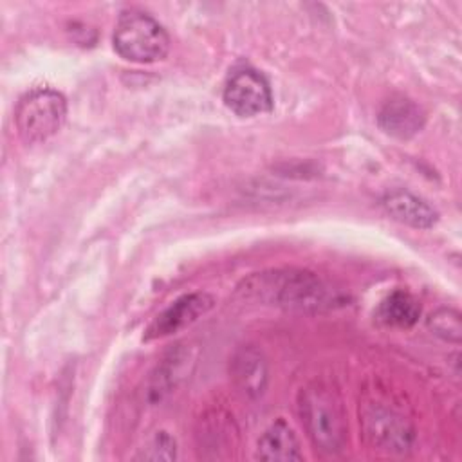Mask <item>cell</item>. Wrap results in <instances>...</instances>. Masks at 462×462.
Returning a JSON list of instances; mask_svg holds the SVG:
<instances>
[{"instance_id": "1", "label": "cell", "mask_w": 462, "mask_h": 462, "mask_svg": "<svg viewBox=\"0 0 462 462\" xmlns=\"http://www.w3.org/2000/svg\"><path fill=\"white\" fill-rule=\"evenodd\" d=\"M238 291L247 298L296 312H318L343 301L341 294L314 273L296 269L256 273L244 280Z\"/></svg>"}, {"instance_id": "2", "label": "cell", "mask_w": 462, "mask_h": 462, "mask_svg": "<svg viewBox=\"0 0 462 462\" xmlns=\"http://www.w3.org/2000/svg\"><path fill=\"white\" fill-rule=\"evenodd\" d=\"M298 411L310 442L327 455L343 451L346 422L334 392L321 384H310L300 392Z\"/></svg>"}, {"instance_id": "3", "label": "cell", "mask_w": 462, "mask_h": 462, "mask_svg": "<svg viewBox=\"0 0 462 462\" xmlns=\"http://www.w3.org/2000/svg\"><path fill=\"white\" fill-rule=\"evenodd\" d=\"M112 42L116 52L134 63L161 61L170 51V36L164 27L137 9L121 13Z\"/></svg>"}, {"instance_id": "4", "label": "cell", "mask_w": 462, "mask_h": 462, "mask_svg": "<svg viewBox=\"0 0 462 462\" xmlns=\"http://www.w3.org/2000/svg\"><path fill=\"white\" fill-rule=\"evenodd\" d=\"M67 117V101L63 94L52 88H34L16 105L14 123L18 135L29 143H42L52 137Z\"/></svg>"}, {"instance_id": "5", "label": "cell", "mask_w": 462, "mask_h": 462, "mask_svg": "<svg viewBox=\"0 0 462 462\" xmlns=\"http://www.w3.org/2000/svg\"><path fill=\"white\" fill-rule=\"evenodd\" d=\"M226 106L240 117H253L273 108V94L267 79L254 69L235 70L224 87Z\"/></svg>"}, {"instance_id": "6", "label": "cell", "mask_w": 462, "mask_h": 462, "mask_svg": "<svg viewBox=\"0 0 462 462\" xmlns=\"http://www.w3.org/2000/svg\"><path fill=\"white\" fill-rule=\"evenodd\" d=\"M365 435L368 442L388 453H406L413 446L411 424L393 410L372 404L363 413Z\"/></svg>"}, {"instance_id": "7", "label": "cell", "mask_w": 462, "mask_h": 462, "mask_svg": "<svg viewBox=\"0 0 462 462\" xmlns=\"http://www.w3.org/2000/svg\"><path fill=\"white\" fill-rule=\"evenodd\" d=\"M213 303L215 300L208 292H189L177 298L148 325V328L143 334V341L164 337L182 330L184 327L191 325L200 316H204L213 307Z\"/></svg>"}, {"instance_id": "8", "label": "cell", "mask_w": 462, "mask_h": 462, "mask_svg": "<svg viewBox=\"0 0 462 462\" xmlns=\"http://www.w3.org/2000/svg\"><path fill=\"white\" fill-rule=\"evenodd\" d=\"M381 206L393 220L411 226L415 229H430L439 220V213L435 208L406 189L388 191L381 199Z\"/></svg>"}, {"instance_id": "9", "label": "cell", "mask_w": 462, "mask_h": 462, "mask_svg": "<svg viewBox=\"0 0 462 462\" xmlns=\"http://www.w3.org/2000/svg\"><path fill=\"white\" fill-rule=\"evenodd\" d=\"M379 126L392 137L410 139L424 126V114L417 103L404 96H393L377 114Z\"/></svg>"}, {"instance_id": "10", "label": "cell", "mask_w": 462, "mask_h": 462, "mask_svg": "<svg viewBox=\"0 0 462 462\" xmlns=\"http://www.w3.org/2000/svg\"><path fill=\"white\" fill-rule=\"evenodd\" d=\"M231 377L236 388L249 399H258L267 386V363L254 346H242L231 359Z\"/></svg>"}, {"instance_id": "11", "label": "cell", "mask_w": 462, "mask_h": 462, "mask_svg": "<svg viewBox=\"0 0 462 462\" xmlns=\"http://www.w3.org/2000/svg\"><path fill=\"white\" fill-rule=\"evenodd\" d=\"M256 458L274 462L301 460L300 442L283 419H278L263 431L256 446Z\"/></svg>"}, {"instance_id": "12", "label": "cell", "mask_w": 462, "mask_h": 462, "mask_svg": "<svg viewBox=\"0 0 462 462\" xmlns=\"http://www.w3.org/2000/svg\"><path fill=\"white\" fill-rule=\"evenodd\" d=\"M420 316V305L419 301L404 291H393L388 294L377 309V318L390 327L408 328L417 323Z\"/></svg>"}, {"instance_id": "13", "label": "cell", "mask_w": 462, "mask_h": 462, "mask_svg": "<svg viewBox=\"0 0 462 462\" xmlns=\"http://www.w3.org/2000/svg\"><path fill=\"white\" fill-rule=\"evenodd\" d=\"M428 327L430 330L442 337L444 341L451 343H460V334H462V325H460V314L453 309H439L428 318Z\"/></svg>"}, {"instance_id": "14", "label": "cell", "mask_w": 462, "mask_h": 462, "mask_svg": "<svg viewBox=\"0 0 462 462\" xmlns=\"http://www.w3.org/2000/svg\"><path fill=\"white\" fill-rule=\"evenodd\" d=\"M175 457V440L166 431H157L141 453V458L144 460H173Z\"/></svg>"}]
</instances>
